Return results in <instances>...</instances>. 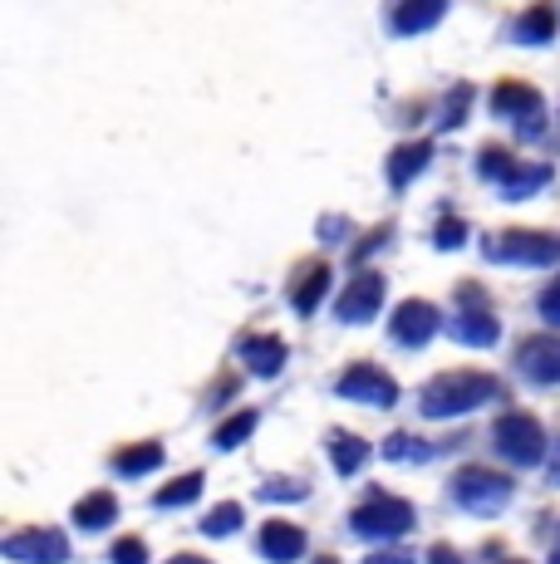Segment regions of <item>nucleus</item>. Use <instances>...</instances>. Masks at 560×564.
<instances>
[{
    "label": "nucleus",
    "mask_w": 560,
    "mask_h": 564,
    "mask_svg": "<svg viewBox=\"0 0 560 564\" xmlns=\"http://www.w3.org/2000/svg\"><path fill=\"white\" fill-rule=\"evenodd\" d=\"M443 10H448V0H403V6L394 10V30L398 35H418V30H428Z\"/></svg>",
    "instance_id": "2"
},
{
    "label": "nucleus",
    "mask_w": 560,
    "mask_h": 564,
    "mask_svg": "<svg viewBox=\"0 0 560 564\" xmlns=\"http://www.w3.org/2000/svg\"><path fill=\"white\" fill-rule=\"evenodd\" d=\"M492 251L511 256V260H526V265H541V260L560 256V241H551V236H531V231H511V236H502Z\"/></svg>",
    "instance_id": "1"
},
{
    "label": "nucleus",
    "mask_w": 560,
    "mask_h": 564,
    "mask_svg": "<svg viewBox=\"0 0 560 564\" xmlns=\"http://www.w3.org/2000/svg\"><path fill=\"white\" fill-rule=\"evenodd\" d=\"M516 40L521 45H541V40H551L556 35V10L551 6H536V10H526L521 20H516Z\"/></svg>",
    "instance_id": "3"
},
{
    "label": "nucleus",
    "mask_w": 560,
    "mask_h": 564,
    "mask_svg": "<svg viewBox=\"0 0 560 564\" xmlns=\"http://www.w3.org/2000/svg\"><path fill=\"white\" fill-rule=\"evenodd\" d=\"M546 314H556V319H560V290H551V295H546Z\"/></svg>",
    "instance_id": "7"
},
{
    "label": "nucleus",
    "mask_w": 560,
    "mask_h": 564,
    "mask_svg": "<svg viewBox=\"0 0 560 564\" xmlns=\"http://www.w3.org/2000/svg\"><path fill=\"white\" fill-rule=\"evenodd\" d=\"M531 108H541V99L526 84H502L497 89V113H531Z\"/></svg>",
    "instance_id": "5"
},
{
    "label": "nucleus",
    "mask_w": 560,
    "mask_h": 564,
    "mask_svg": "<svg viewBox=\"0 0 560 564\" xmlns=\"http://www.w3.org/2000/svg\"><path fill=\"white\" fill-rule=\"evenodd\" d=\"M428 158H433V148H428V143H408L403 153H394V158H389V177H394V187H403V182L413 177V172L423 167Z\"/></svg>",
    "instance_id": "4"
},
{
    "label": "nucleus",
    "mask_w": 560,
    "mask_h": 564,
    "mask_svg": "<svg viewBox=\"0 0 560 564\" xmlns=\"http://www.w3.org/2000/svg\"><path fill=\"white\" fill-rule=\"evenodd\" d=\"M423 329H433V310L428 305H408L398 314V334H403V339H418Z\"/></svg>",
    "instance_id": "6"
}]
</instances>
